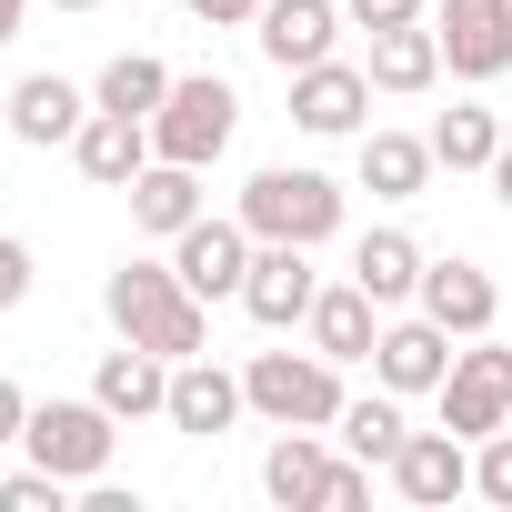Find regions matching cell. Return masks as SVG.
<instances>
[{"label": "cell", "instance_id": "obj_1", "mask_svg": "<svg viewBox=\"0 0 512 512\" xmlns=\"http://www.w3.org/2000/svg\"><path fill=\"white\" fill-rule=\"evenodd\" d=\"M101 312H111L121 342H141V352H161V362H191V352L211 342V302H201L171 262H121V272L101 282Z\"/></svg>", "mask_w": 512, "mask_h": 512}, {"label": "cell", "instance_id": "obj_2", "mask_svg": "<svg viewBox=\"0 0 512 512\" xmlns=\"http://www.w3.org/2000/svg\"><path fill=\"white\" fill-rule=\"evenodd\" d=\"M241 402L262 412L272 432H332L342 422V362L332 352H251Z\"/></svg>", "mask_w": 512, "mask_h": 512}, {"label": "cell", "instance_id": "obj_3", "mask_svg": "<svg viewBox=\"0 0 512 512\" xmlns=\"http://www.w3.org/2000/svg\"><path fill=\"white\" fill-rule=\"evenodd\" d=\"M241 221H251V241H332L342 231V181H322V171H302V161H272V171H251V191H241Z\"/></svg>", "mask_w": 512, "mask_h": 512}, {"label": "cell", "instance_id": "obj_4", "mask_svg": "<svg viewBox=\"0 0 512 512\" xmlns=\"http://www.w3.org/2000/svg\"><path fill=\"white\" fill-rule=\"evenodd\" d=\"M231 131H241V91H231L221 71L171 81V101L151 111V151H161V161H191V171H211V161L231 151Z\"/></svg>", "mask_w": 512, "mask_h": 512}, {"label": "cell", "instance_id": "obj_5", "mask_svg": "<svg viewBox=\"0 0 512 512\" xmlns=\"http://www.w3.org/2000/svg\"><path fill=\"white\" fill-rule=\"evenodd\" d=\"M21 442H31L41 472H61V482H101V472H111V442H121V412H101V402H31Z\"/></svg>", "mask_w": 512, "mask_h": 512}, {"label": "cell", "instance_id": "obj_6", "mask_svg": "<svg viewBox=\"0 0 512 512\" xmlns=\"http://www.w3.org/2000/svg\"><path fill=\"white\" fill-rule=\"evenodd\" d=\"M502 422H512V352H502L492 332H472V342L452 352V372H442V432L482 442V432H502Z\"/></svg>", "mask_w": 512, "mask_h": 512}, {"label": "cell", "instance_id": "obj_7", "mask_svg": "<svg viewBox=\"0 0 512 512\" xmlns=\"http://www.w3.org/2000/svg\"><path fill=\"white\" fill-rule=\"evenodd\" d=\"M251 251H262V241H251V221L231 211V221H191V231H171V272L201 292V302H241V282H251Z\"/></svg>", "mask_w": 512, "mask_h": 512}, {"label": "cell", "instance_id": "obj_8", "mask_svg": "<svg viewBox=\"0 0 512 512\" xmlns=\"http://www.w3.org/2000/svg\"><path fill=\"white\" fill-rule=\"evenodd\" d=\"M442 71L452 81H502L512 71V0H432Z\"/></svg>", "mask_w": 512, "mask_h": 512}, {"label": "cell", "instance_id": "obj_9", "mask_svg": "<svg viewBox=\"0 0 512 512\" xmlns=\"http://www.w3.org/2000/svg\"><path fill=\"white\" fill-rule=\"evenodd\" d=\"M312 302H322V272H312V251H302V241H262V251H251L241 312L262 322V332H292V322H312Z\"/></svg>", "mask_w": 512, "mask_h": 512}, {"label": "cell", "instance_id": "obj_10", "mask_svg": "<svg viewBox=\"0 0 512 512\" xmlns=\"http://www.w3.org/2000/svg\"><path fill=\"white\" fill-rule=\"evenodd\" d=\"M442 372H452V332L432 322V312H402V322H382V342H372V382L382 392H442Z\"/></svg>", "mask_w": 512, "mask_h": 512}, {"label": "cell", "instance_id": "obj_11", "mask_svg": "<svg viewBox=\"0 0 512 512\" xmlns=\"http://www.w3.org/2000/svg\"><path fill=\"white\" fill-rule=\"evenodd\" d=\"M251 41H262V61H272V71L292 81V71L332 61V41H342V0H262Z\"/></svg>", "mask_w": 512, "mask_h": 512}, {"label": "cell", "instance_id": "obj_12", "mask_svg": "<svg viewBox=\"0 0 512 512\" xmlns=\"http://www.w3.org/2000/svg\"><path fill=\"white\" fill-rule=\"evenodd\" d=\"M292 121H302L312 141L362 131V121H372V71H352V61H312V71H292Z\"/></svg>", "mask_w": 512, "mask_h": 512}, {"label": "cell", "instance_id": "obj_13", "mask_svg": "<svg viewBox=\"0 0 512 512\" xmlns=\"http://www.w3.org/2000/svg\"><path fill=\"white\" fill-rule=\"evenodd\" d=\"M71 161H81V181H101V191H131L161 151H151V121H131V111H101L91 101V121L71 131Z\"/></svg>", "mask_w": 512, "mask_h": 512}, {"label": "cell", "instance_id": "obj_14", "mask_svg": "<svg viewBox=\"0 0 512 512\" xmlns=\"http://www.w3.org/2000/svg\"><path fill=\"white\" fill-rule=\"evenodd\" d=\"M392 492H402L412 512L462 502V492H472V442H462V432H412V442L392 452Z\"/></svg>", "mask_w": 512, "mask_h": 512}, {"label": "cell", "instance_id": "obj_15", "mask_svg": "<svg viewBox=\"0 0 512 512\" xmlns=\"http://www.w3.org/2000/svg\"><path fill=\"white\" fill-rule=\"evenodd\" d=\"M452 342H472V332H492V312H502V282L482 272V262H422V292H412Z\"/></svg>", "mask_w": 512, "mask_h": 512}, {"label": "cell", "instance_id": "obj_16", "mask_svg": "<svg viewBox=\"0 0 512 512\" xmlns=\"http://www.w3.org/2000/svg\"><path fill=\"white\" fill-rule=\"evenodd\" d=\"M241 412H251V402H241V372H221L211 352L171 362V412H161L171 432H201V442H211V432H231Z\"/></svg>", "mask_w": 512, "mask_h": 512}, {"label": "cell", "instance_id": "obj_17", "mask_svg": "<svg viewBox=\"0 0 512 512\" xmlns=\"http://www.w3.org/2000/svg\"><path fill=\"white\" fill-rule=\"evenodd\" d=\"M91 402H101V412H121V422H151V412H171V362H161V352H141V342H121V352H101Z\"/></svg>", "mask_w": 512, "mask_h": 512}, {"label": "cell", "instance_id": "obj_18", "mask_svg": "<svg viewBox=\"0 0 512 512\" xmlns=\"http://www.w3.org/2000/svg\"><path fill=\"white\" fill-rule=\"evenodd\" d=\"M312 352H332V362H372V342H382V302L362 292V282H322V302H312Z\"/></svg>", "mask_w": 512, "mask_h": 512}, {"label": "cell", "instance_id": "obj_19", "mask_svg": "<svg viewBox=\"0 0 512 512\" xmlns=\"http://www.w3.org/2000/svg\"><path fill=\"white\" fill-rule=\"evenodd\" d=\"M372 91H392V101H412V91H432L442 81V31L432 21H402V31H372Z\"/></svg>", "mask_w": 512, "mask_h": 512}, {"label": "cell", "instance_id": "obj_20", "mask_svg": "<svg viewBox=\"0 0 512 512\" xmlns=\"http://www.w3.org/2000/svg\"><path fill=\"white\" fill-rule=\"evenodd\" d=\"M91 121V91H71L61 71H31L21 91H11V141H31V151H51V141H71Z\"/></svg>", "mask_w": 512, "mask_h": 512}, {"label": "cell", "instance_id": "obj_21", "mask_svg": "<svg viewBox=\"0 0 512 512\" xmlns=\"http://www.w3.org/2000/svg\"><path fill=\"white\" fill-rule=\"evenodd\" d=\"M332 452H322V432H282L272 452H262V492L282 502V512H302V502H332Z\"/></svg>", "mask_w": 512, "mask_h": 512}, {"label": "cell", "instance_id": "obj_22", "mask_svg": "<svg viewBox=\"0 0 512 512\" xmlns=\"http://www.w3.org/2000/svg\"><path fill=\"white\" fill-rule=\"evenodd\" d=\"M432 171H442L432 141H412V131H362V191H372V201H422Z\"/></svg>", "mask_w": 512, "mask_h": 512}, {"label": "cell", "instance_id": "obj_23", "mask_svg": "<svg viewBox=\"0 0 512 512\" xmlns=\"http://www.w3.org/2000/svg\"><path fill=\"white\" fill-rule=\"evenodd\" d=\"M131 221H141L151 241L191 231V221H201V171H191V161H151V171L131 181Z\"/></svg>", "mask_w": 512, "mask_h": 512}, {"label": "cell", "instance_id": "obj_24", "mask_svg": "<svg viewBox=\"0 0 512 512\" xmlns=\"http://www.w3.org/2000/svg\"><path fill=\"white\" fill-rule=\"evenodd\" d=\"M352 282H362L382 312H392V302H412V292H422V241H412V231H362Z\"/></svg>", "mask_w": 512, "mask_h": 512}, {"label": "cell", "instance_id": "obj_25", "mask_svg": "<svg viewBox=\"0 0 512 512\" xmlns=\"http://www.w3.org/2000/svg\"><path fill=\"white\" fill-rule=\"evenodd\" d=\"M492 151H502V111L452 101V111L432 121V161H442V171H492Z\"/></svg>", "mask_w": 512, "mask_h": 512}, {"label": "cell", "instance_id": "obj_26", "mask_svg": "<svg viewBox=\"0 0 512 512\" xmlns=\"http://www.w3.org/2000/svg\"><path fill=\"white\" fill-rule=\"evenodd\" d=\"M342 442H352V462H372V472H392V452L412 442V422H402V392H372V402H342V422H332Z\"/></svg>", "mask_w": 512, "mask_h": 512}, {"label": "cell", "instance_id": "obj_27", "mask_svg": "<svg viewBox=\"0 0 512 512\" xmlns=\"http://www.w3.org/2000/svg\"><path fill=\"white\" fill-rule=\"evenodd\" d=\"M91 101H101V111H131V121H151V111L171 101V71H161L151 51H121V61L91 81Z\"/></svg>", "mask_w": 512, "mask_h": 512}, {"label": "cell", "instance_id": "obj_28", "mask_svg": "<svg viewBox=\"0 0 512 512\" xmlns=\"http://www.w3.org/2000/svg\"><path fill=\"white\" fill-rule=\"evenodd\" d=\"M61 502H71V482L41 472V462L31 472H0V512H61Z\"/></svg>", "mask_w": 512, "mask_h": 512}, {"label": "cell", "instance_id": "obj_29", "mask_svg": "<svg viewBox=\"0 0 512 512\" xmlns=\"http://www.w3.org/2000/svg\"><path fill=\"white\" fill-rule=\"evenodd\" d=\"M472 492L512 512V432H482V452H472Z\"/></svg>", "mask_w": 512, "mask_h": 512}, {"label": "cell", "instance_id": "obj_30", "mask_svg": "<svg viewBox=\"0 0 512 512\" xmlns=\"http://www.w3.org/2000/svg\"><path fill=\"white\" fill-rule=\"evenodd\" d=\"M31 282H41V272H31V241H21V231H0V312H21Z\"/></svg>", "mask_w": 512, "mask_h": 512}, {"label": "cell", "instance_id": "obj_31", "mask_svg": "<svg viewBox=\"0 0 512 512\" xmlns=\"http://www.w3.org/2000/svg\"><path fill=\"white\" fill-rule=\"evenodd\" d=\"M352 31H402V21H432V0H342Z\"/></svg>", "mask_w": 512, "mask_h": 512}, {"label": "cell", "instance_id": "obj_32", "mask_svg": "<svg viewBox=\"0 0 512 512\" xmlns=\"http://www.w3.org/2000/svg\"><path fill=\"white\" fill-rule=\"evenodd\" d=\"M191 21H201V31H251V21H262V0H191Z\"/></svg>", "mask_w": 512, "mask_h": 512}, {"label": "cell", "instance_id": "obj_33", "mask_svg": "<svg viewBox=\"0 0 512 512\" xmlns=\"http://www.w3.org/2000/svg\"><path fill=\"white\" fill-rule=\"evenodd\" d=\"M352 502H372V462H342V472H332V502H322V512H352Z\"/></svg>", "mask_w": 512, "mask_h": 512}, {"label": "cell", "instance_id": "obj_34", "mask_svg": "<svg viewBox=\"0 0 512 512\" xmlns=\"http://www.w3.org/2000/svg\"><path fill=\"white\" fill-rule=\"evenodd\" d=\"M21 422H31V392H21L11 372H0V442H21Z\"/></svg>", "mask_w": 512, "mask_h": 512}, {"label": "cell", "instance_id": "obj_35", "mask_svg": "<svg viewBox=\"0 0 512 512\" xmlns=\"http://www.w3.org/2000/svg\"><path fill=\"white\" fill-rule=\"evenodd\" d=\"M492 191H502V211H512V121H502V151H492Z\"/></svg>", "mask_w": 512, "mask_h": 512}, {"label": "cell", "instance_id": "obj_36", "mask_svg": "<svg viewBox=\"0 0 512 512\" xmlns=\"http://www.w3.org/2000/svg\"><path fill=\"white\" fill-rule=\"evenodd\" d=\"M21 21H31V0H0V41H21Z\"/></svg>", "mask_w": 512, "mask_h": 512}, {"label": "cell", "instance_id": "obj_37", "mask_svg": "<svg viewBox=\"0 0 512 512\" xmlns=\"http://www.w3.org/2000/svg\"><path fill=\"white\" fill-rule=\"evenodd\" d=\"M51 11H101V0H51Z\"/></svg>", "mask_w": 512, "mask_h": 512}, {"label": "cell", "instance_id": "obj_38", "mask_svg": "<svg viewBox=\"0 0 512 512\" xmlns=\"http://www.w3.org/2000/svg\"><path fill=\"white\" fill-rule=\"evenodd\" d=\"M0 141H11V101H0Z\"/></svg>", "mask_w": 512, "mask_h": 512}]
</instances>
